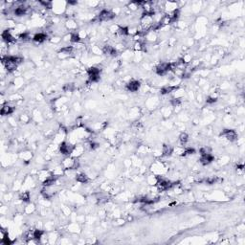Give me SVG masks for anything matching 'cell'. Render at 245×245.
Instances as JSON below:
<instances>
[{
  "mask_svg": "<svg viewBox=\"0 0 245 245\" xmlns=\"http://www.w3.org/2000/svg\"><path fill=\"white\" fill-rule=\"evenodd\" d=\"M177 86H171V85H169V86H165V87H163L162 89H161V94H163V95H165V94H169L171 92H173L174 90L177 89Z\"/></svg>",
  "mask_w": 245,
  "mask_h": 245,
  "instance_id": "cell-12",
  "label": "cell"
},
{
  "mask_svg": "<svg viewBox=\"0 0 245 245\" xmlns=\"http://www.w3.org/2000/svg\"><path fill=\"white\" fill-rule=\"evenodd\" d=\"M114 13H111L110 11H107V10H103L101 13H99V20L100 21H107V20H110L114 17Z\"/></svg>",
  "mask_w": 245,
  "mask_h": 245,
  "instance_id": "cell-4",
  "label": "cell"
},
{
  "mask_svg": "<svg viewBox=\"0 0 245 245\" xmlns=\"http://www.w3.org/2000/svg\"><path fill=\"white\" fill-rule=\"evenodd\" d=\"M171 70H172V66L171 63L169 62H163L159 64L156 68V73L159 76H165L169 73Z\"/></svg>",
  "mask_w": 245,
  "mask_h": 245,
  "instance_id": "cell-2",
  "label": "cell"
},
{
  "mask_svg": "<svg viewBox=\"0 0 245 245\" xmlns=\"http://www.w3.org/2000/svg\"><path fill=\"white\" fill-rule=\"evenodd\" d=\"M236 168L239 169H242L244 168V166H243V165H238V167H236Z\"/></svg>",
  "mask_w": 245,
  "mask_h": 245,
  "instance_id": "cell-30",
  "label": "cell"
},
{
  "mask_svg": "<svg viewBox=\"0 0 245 245\" xmlns=\"http://www.w3.org/2000/svg\"><path fill=\"white\" fill-rule=\"evenodd\" d=\"M72 50H73L72 46H66V47L61 48V49H60V53L64 54V55H70V54L72 53Z\"/></svg>",
  "mask_w": 245,
  "mask_h": 245,
  "instance_id": "cell-22",
  "label": "cell"
},
{
  "mask_svg": "<svg viewBox=\"0 0 245 245\" xmlns=\"http://www.w3.org/2000/svg\"><path fill=\"white\" fill-rule=\"evenodd\" d=\"M100 73H101V69L97 68V67H90L87 70V74L89 76V80L91 82H96L100 80Z\"/></svg>",
  "mask_w": 245,
  "mask_h": 245,
  "instance_id": "cell-1",
  "label": "cell"
},
{
  "mask_svg": "<svg viewBox=\"0 0 245 245\" xmlns=\"http://www.w3.org/2000/svg\"><path fill=\"white\" fill-rule=\"evenodd\" d=\"M212 161H214V156H212L211 153H207V154L201 155V157H200V163L202 164V165H209Z\"/></svg>",
  "mask_w": 245,
  "mask_h": 245,
  "instance_id": "cell-7",
  "label": "cell"
},
{
  "mask_svg": "<svg viewBox=\"0 0 245 245\" xmlns=\"http://www.w3.org/2000/svg\"><path fill=\"white\" fill-rule=\"evenodd\" d=\"M56 181V177L51 175V176H48L46 179L43 180V186H45V187H50V186H52L54 183H55Z\"/></svg>",
  "mask_w": 245,
  "mask_h": 245,
  "instance_id": "cell-13",
  "label": "cell"
},
{
  "mask_svg": "<svg viewBox=\"0 0 245 245\" xmlns=\"http://www.w3.org/2000/svg\"><path fill=\"white\" fill-rule=\"evenodd\" d=\"M63 90L67 91V92H68V91H73L74 90L73 83H67V84H65V85H64V87H63Z\"/></svg>",
  "mask_w": 245,
  "mask_h": 245,
  "instance_id": "cell-24",
  "label": "cell"
},
{
  "mask_svg": "<svg viewBox=\"0 0 245 245\" xmlns=\"http://www.w3.org/2000/svg\"><path fill=\"white\" fill-rule=\"evenodd\" d=\"M217 181V178L216 177H209V178L206 179V183L209 185H212V184H214L215 182Z\"/></svg>",
  "mask_w": 245,
  "mask_h": 245,
  "instance_id": "cell-25",
  "label": "cell"
},
{
  "mask_svg": "<svg viewBox=\"0 0 245 245\" xmlns=\"http://www.w3.org/2000/svg\"><path fill=\"white\" fill-rule=\"evenodd\" d=\"M188 140H189V136H188L187 133L182 132V133L179 135V141H180V143H181V144H186V143L188 142Z\"/></svg>",
  "mask_w": 245,
  "mask_h": 245,
  "instance_id": "cell-19",
  "label": "cell"
},
{
  "mask_svg": "<svg viewBox=\"0 0 245 245\" xmlns=\"http://www.w3.org/2000/svg\"><path fill=\"white\" fill-rule=\"evenodd\" d=\"M20 199L23 202H29V201H30V193L28 192L23 193L22 195H20Z\"/></svg>",
  "mask_w": 245,
  "mask_h": 245,
  "instance_id": "cell-21",
  "label": "cell"
},
{
  "mask_svg": "<svg viewBox=\"0 0 245 245\" xmlns=\"http://www.w3.org/2000/svg\"><path fill=\"white\" fill-rule=\"evenodd\" d=\"M199 152H200L201 155H204V154H207V153H210V152H209V149H207V147H201L200 150H199Z\"/></svg>",
  "mask_w": 245,
  "mask_h": 245,
  "instance_id": "cell-27",
  "label": "cell"
},
{
  "mask_svg": "<svg viewBox=\"0 0 245 245\" xmlns=\"http://www.w3.org/2000/svg\"><path fill=\"white\" fill-rule=\"evenodd\" d=\"M162 152L164 156H171V153L173 152V147L171 146H168V145H164Z\"/></svg>",
  "mask_w": 245,
  "mask_h": 245,
  "instance_id": "cell-15",
  "label": "cell"
},
{
  "mask_svg": "<svg viewBox=\"0 0 245 245\" xmlns=\"http://www.w3.org/2000/svg\"><path fill=\"white\" fill-rule=\"evenodd\" d=\"M216 101H217L216 98H214V97H209V98L206 100V103L209 104H212L216 103Z\"/></svg>",
  "mask_w": 245,
  "mask_h": 245,
  "instance_id": "cell-26",
  "label": "cell"
},
{
  "mask_svg": "<svg viewBox=\"0 0 245 245\" xmlns=\"http://www.w3.org/2000/svg\"><path fill=\"white\" fill-rule=\"evenodd\" d=\"M27 13V8L24 6H19L15 10V15L17 17H22Z\"/></svg>",
  "mask_w": 245,
  "mask_h": 245,
  "instance_id": "cell-14",
  "label": "cell"
},
{
  "mask_svg": "<svg viewBox=\"0 0 245 245\" xmlns=\"http://www.w3.org/2000/svg\"><path fill=\"white\" fill-rule=\"evenodd\" d=\"M74 147H72L71 145L68 144L67 142H62L60 145V151L61 154L63 155H70L73 152Z\"/></svg>",
  "mask_w": 245,
  "mask_h": 245,
  "instance_id": "cell-3",
  "label": "cell"
},
{
  "mask_svg": "<svg viewBox=\"0 0 245 245\" xmlns=\"http://www.w3.org/2000/svg\"><path fill=\"white\" fill-rule=\"evenodd\" d=\"M43 234H44V232H43L42 230H39V229H37V230H35L33 232V238L35 239H37V240H39V239L42 238Z\"/></svg>",
  "mask_w": 245,
  "mask_h": 245,
  "instance_id": "cell-17",
  "label": "cell"
},
{
  "mask_svg": "<svg viewBox=\"0 0 245 245\" xmlns=\"http://www.w3.org/2000/svg\"><path fill=\"white\" fill-rule=\"evenodd\" d=\"M104 53L106 54V55H110V56H115L117 53L116 49L114 47L110 46V45H106L104 47Z\"/></svg>",
  "mask_w": 245,
  "mask_h": 245,
  "instance_id": "cell-11",
  "label": "cell"
},
{
  "mask_svg": "<svg viewBox=\"0 0 245 245\" xmlns=\"http://www.w3.org/2000/svg\"><path fill=\"white\" fill-rule=\"evenodd\" d=\"M70 40H71L72 42H74V43H79L80 40H82V37H80L79 34L74 33V34H72L71 36H70Z\"/></svg>",
  "mask_w": 245,
  "mask_h": 245,
  "instance_id": "cell-18",
  "label": "cell"
},
{
  "mask_svg": "<svg viewBox=\"0 0 245 245\" xmlns=\"http://www.w3.org/2000/svg\"><path fill=\"white\" fill-rule=\"evenodd\" d=\"M76 180L80 183H86L88 182L89 178H88V176L85 173H79L76 175Z\"/></svg>",
  "mask_w": 245,
  "mask_h": 245,
  "instance_id": "cell-16",
  "label": "cell"
},
{
  "mask_svg": "<svg viewBox=\"0 0 245 245\" xmlns=\"http://www.w3.org/2000/svg\"><path fill=\"white\" fill-rule=\"evenodd\" d=\"M193 153H195V149H193V147H187V149H184L182 155H191V154H193Z\"/></svg>",
  "mask_w": 245,
  "mask_h": 245,
  "instance_id": "cell-23",
  "label": "cell"
},
{
  "mask_svg": "<svg viewBox=\"0 0 245 245\" xmlns=\"http://www.w3.org/2000/svg\"><path fill=\"white\" fill-rule=\"evenodd\" d=\"M2 39H3L4 41L7 42V43L15 41L13 37L12 36V34L10 33V31H8V30H5L3 33H2Z\"/></svg>",
  "mask_w": 245,
  "mask_h": 245,
  "instance_id": "cell-8",
  "label": "cell"
},
{
  "mask_svg": "<svg viewBox=\"0 0 245 245\" xmlns=\"http://www.w3.org/2000/svg\"><path fill=\"white\" fill-rule=\"evenodd\" d=\"M96 147H98V144H96V143H94V142H91L90 143V149H96Z\"/></svg>",
  "mask_w": 245,
  "mask_h": 245,
  "instance_id": "cell-29",
  "label": "cell"
},
{
  "mask_svg": "<svg viewBox=\"0 0 245 245\" xmlns=\"http://www.w3.org/2000/svg\"><path fill=\"white\" fill-rule=\"evenodd\" d=\"M13 112V108L12 106H8V104H6V106H2L1 110H0V114H1L2 116H7V115H11Z\"/></svg>",
  "mask_w": 245,
  "mask_h": 245,
  "instance_id": "cell-9",
  "label": "cell"
},
{
  "mask_svg": "<svg viewBox=\"0 0 245 245\" xmlns=\"http://www.w3.org/2000/svg\"><path fill=\"white\" fill-rule=\"evenodd\" d=\"M118 33H119L121 36H127L129 34L128 28L127 27H120V28L118 29Z\"/></svg>",
  "mask_w": 245,
  "mask_h": 245,
  "instance_id": "cell-20",
  "label": "cell"
},
{
  "mask_svg": "<svg viewBox=\"0 0 245 245\" xmlns=\"http://www.w3.org/2000/svg\"><path fill=\"white\" fill-rule=\"evenodd\" d=\"M180 103H181V102H180L179 99H173V100H171V104H172V106H179Z\"/></svg>",
  "mask_w": 245,
  "mask_h": 245,
  "instance_id": "cell-28",
  "label": "cell"
},
{
  "mask_svg": "<svg viewBox=\"0 0 245 245\" xmlns=\"http://www.w3.org/2000/svg\"><path fill=\"white\" fill-rule=\"evenodd\" d=\"M140 86H141V83L138 80H130L126 84V89L130 91V92H136V91L139 90Z\"/></svg>",
  "mask_w": 245,
  "mask_h": 245,
  "instance_id": "cell-6",
  "label": "cell"
},
{
  "mask_svg": "<svg viewBox=\"0 0 245 245\" xmlns=\"http://www.w3.org/2000/svg\"><path fill=\"white\" fill-rule=\"evenodd\" d=\"M222 136H225L229 141L233 142V141H236V138H238V134L235 130L233 129H224V131H222L221 133Z\"/></svg>",
  "mask_w": 245,
  "mask_h": 245,
  "instance_id": "cell-5",
  "label": "cell"
},
{
  "mask_svg": "<svg viewBox=\"0 0 245 245\" xmlns=\"http://www.w3.org/2000/svg\"><path fill=\"white\" fill-rule=\"evenodd\" d=\"M46 39H47L46 34H44V33H39V34L35 35L34 37H33V40H34L35 42H37V43H42Z\"/></svg>",
  "mask_w": 245,
  "mask_h": 245,
  "instance_id": "cell-10",
  "label": "cell"
}]
</instances>
